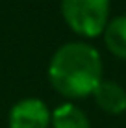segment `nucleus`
<instances>
[{
    "label": "nucleus",
    "mask_w": 126,
    "mask_h": 128,
    "mask_svg": "<svg viewBox=\"0 0 126 128\" xmlns=\"http://www.w3.org/2000/svg\"><path fill=\"white\" fill-rule=\"evenodd\" d=\"M61 13L72 32L95 37L110 22V0H61Z\"/></svg>",
    "instance_id": "obj_2"
},
{
    "label": "nucleus",
    "mask_w": 126,
    "mask_h": 128,
    "mask_svg": "<svg viewBox=\"0 0 126 128\" xmlns=\"http://www.w3.org/2000/svg\"><path fill=\"white\" fill-rule=\"evenodd\" d=\"M104 41L111 54L126 60V15H119L108 22L104 30Z\"/></svg>",
    "instance_id": "obj_6"
},
{
    "label": "nucleus",
    "mask_w": 126,
    "mask_h": 128,
    "mask_svg": "<svg viewBox=\"0 0 126 128\" xmlns=\"http://www.w3.org/2000/svg\"><path fill=\"white\" fill-rule=\"evenodd\" d=\"M52 112L39 98H22L9 110V128H48Z\"/></svg>",
    "instance_id": "obj_3"
},
{
    "label": "nucleus",
    "mask_w": 126,
    "mask_h": 128,
    "mask_svg": "<svg viewBox=\"0 0 126 128\" xmlns=\"http://www.w3.org/2000/svg\"><path fill=\"white\" fill-rule=\"evenodd\" d=\"M48 78L52 87L63 96L82 98L93 95L102 82V58L89 43H65L52 56Z\"/></svg>",
    "instance_id": "obj_1"
},
{
    "label": "nucleus",
    "mask_w": 126,
    "mask_h": 128,
    "mask_svg": "<svg viewBox=\"0 0 126 128\" xmlns=\"http://www.w3.org/2000/svg\"><path fill=\"white\" fill-rule=\"evenodd\" d=\"M93 96L106 113L119 115L126 112V89L113 80H102L93 91Z\"/></svg>",
    "instance_id": "obj_4"
},
{
    "label": "nucleus",
    "mask_w": 126,
    "mask_h": 128,
    "mask_svg": "<svg viewBox=\"0 0 126 128\" xmlns=\"http://www.w3.org/2000/svg\"><path fill=\"white\" fill-rule=\"evenodd\" d=\"M52 128H91L87 115L78 106L67 102L52 112Z\"/></svg>",
    "instance_id": "obj_5"
}]
</instances>
